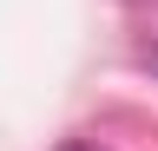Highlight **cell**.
I'll list each match as a JSON object with an SVG mask.
<instances>
[{
    "label": "cell",
    "mask_w": 158,
    "mask_h": 151,
    "mask_svg": "<svg viewBox=\"0 0 158 151\" xmlns=\"http://www.w3.org/2000/svg\"><path fill=\"white\" fill-rule=\"evenodd\" d=\"M152 66H158V59H152Z\"/></svg>",
    "instance_id": "6da1fadb"
}]
</instances>
